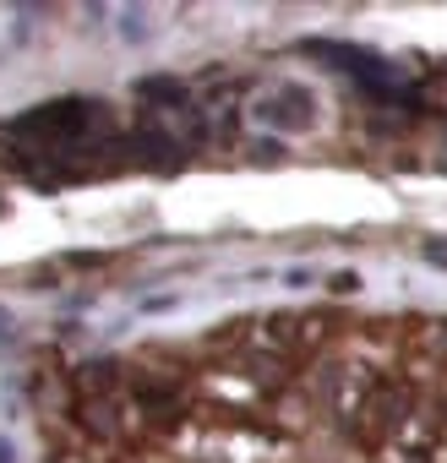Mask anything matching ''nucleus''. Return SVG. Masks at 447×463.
<instances>
[{"label": "nucleus", "instance_id": "nucleus-2", "mask_svg": "<svg viewBox=\"0 0 447 463\" xmlns=\"http://www.w3.org/2000/svg\"><path fill=\"white\" fill-rule=\"evenodd\" d=\"M33 44V17L23 6H0V61H12Z\"/></svg>", "mask_w": 447, "mask_h": 463}, {"label": "nucleus", "instance_id": "nucleus-1", "mask_svg": "<svg viewBox=\"0 0 447 463\" xmlns=\"http://www.w3.org/2000/svg\"><path fill=\"white\" fill-rule=\"evenodd\" d=\"M246 120L273 131V137H306V131L322 126V93L311 82H273L268 93L252 99Z\"/></svg>", "mask_w": 447, "mask_h": 463}]
</instances>
